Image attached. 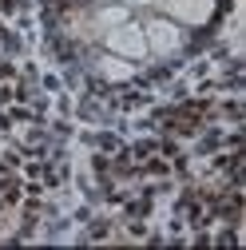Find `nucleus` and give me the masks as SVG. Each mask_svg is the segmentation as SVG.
Listing matches in <instances>:
<instances>
[{
    "mask_svg": "<svg viewBox=\"0 0 246 250\" xmlns=\"http://www.w3.org/2000/svg\"><path fill=\"white\" fill-rule=\"evenodd\" d=\"M16 100V91H12V83H0V107H8Z\"/></svg>",
    "mask_w": 246,
    "mask_h": 250,
    "instance_id": "nucleus-7",
    "label": "nucleus"
},
{
    "mask_svg": "<svg viewBox=\"0 0 246 250\" xmlns=\"http://www.w3.org/2000/svg\"><path fill=\"white\" fill-rule=\"evenodd\" d=\"M143 36H147V52H151V56H175V52L187 48V40H191L187 28L175 24V20L163 16V12H155V8H151L147 20H143Z\"/></svg>",
    "mask_w": 246,
    "mask_h": 250,
    "instance_id": "nucleus-2",
    "label": "nucleus"
},
{
    "mask_svg": "<svg viewBox=\"0 0 246 250\" xmlns=\"http://www.w3.org/2000/svg\"><path fill=\"white\" fill-rule=\"evenodd\" d=\"M91 76L96 80H103L107 87H123V83H131L135 76H139V68H135V60H123V56H115V52H96V60H91Z\"/></svg>",
    "mask_w": 246,
    "mask_h": 250,
    "instance_id": "nucleus-4",
    "label": "nucleus"
},
{
    "mask_svg": "<svg viewBox=\"0 0 246 250\" xmlns=\"http://www.w3.org/2000/svg\"><path fill=\"white\" fill-rule=\"evenodd\" d=\"M64 83H60V76H52V72H44L40 76V91H60Z\"/></svg>",
    "mask_w": 246,
    "mask_h": 250,
    "instance_id": "nucleus-6",
    "label": "nucleus"
},
{
    "mask_svg": "<svg viewBox=\"0 0 246 250\" xmlns=\"http://www.w3.org/2000/svg\"><path fill=\"white\" fill-rule=\"evenodd\" d=\"M87 4H115V0H87Z\"/></svg>",
    "mask_w": 246,
    "mask_h": 250,
    "instance_id": "nucleus-8",
    "label": "nucleus"
},
{
    "mask_svg": "<svg viewBox=\"0 0 246 250\" xmlns=\"http://www.w3.org/2000/svg\"><path fill=\"white\" fill-rule=\"evenodd\" d=\"M100 48L103 52H115V56H123V60H139L147 56V36H143V24L131 16V20H123V24H115V28H107V32L100 36Z\"/></svg>",
    "mask_w": 246,
    "mask_h": 250,
    "instance_id": "nucleus-3",
    "label": "nucleus"
},
{
    "mask_svg": "<svg viewBox=\"0 0 246 250\" xmlns=\"http://www.w3.org/2000/svg\"><path fill=\"white\" fill-rule=\"evenodd\" d=\"M151 8L163 12V16H171L175 24L187 28V32H203V28H214V24H219V16H223L230 4H223V0H155Z\"/></svg>",
    "mask_w": 246,
    "mask_h": 250,
    "instance_id": "nucleus-1",
    "label": "nucleus"
},
{
    "mask_svg": "<svg viewBox=\"0 0 246 250\" xmlns=\"http://www.w3.org/2000/svg\"><path fill=\"white\" fill-rule=\"evenodd\" d=\"M80 242H115V218L107 214L87 218V230H80Z\"/></svg>",
    "mask_w": 246,
    "mask_h": 250,
    "instance_id": "nucleus-5",
    "label": "nucleus"
}]
</instances>
